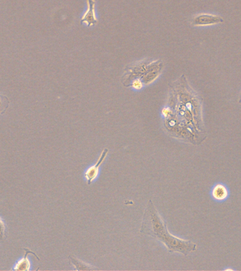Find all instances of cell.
Instances as JSON below:
<instances>
[{
  "label": "cell",
  "mask_w": 241,
  "mask_h": 271,
  "mask_svg": "<svg viewBox=\"0 0 241 271\" xmlns=\"http://www.w3.org/2000/svg\"><path fill=\"white\" fill-rule=\"evenodd\" d=\"M140 232L162 243L170 253L179 252L187 255L195 249L193 243L177 238L169 232L167 222L157 211L152 200L148 201Z\"/></svg>",
  "instance_id": "cell-1"
},
{
  "label": "cell",
  "mask_w": 241,
  "mask_h": 271,
  "mask_svg": "<svg viewBox=\"0 0 241 271\" xmlns=\"http://www.w3.org/2000/svg\"><path fill=\"white\" fill-rule=\"evenodd\" d=\"M107 154H108V149H104L102 151V153H101L100 157L97 160V163L94 164L93 166L90 167V168L86 170V173L84 174V176L86 178L88 184H90L91 183L93 182L94 180H97L100 167L102 166V163H103L104 160H105Z\"/></svg>",
  "instance_id": "cell-2"
},
{
  "label": "cell",
  "mask_w": 241,
  "mask_h": 271,
  "mask_svg": "<svg viewBox=\"0 0 241 271\" xmlns=\"http://www.w3.org/2000/svg\"><path fill=\"white\" fill-rule=\"evenodd\" d=\"M223 22L219 16L214 14H201L193 18L192 24L195 27H204V26L214 25Z\"/></svg>",
  "instance_id": "cell-3"
},
{
  "label": "cell",
  "mask_w": 241,
  "mask_h": 271,
  "mask_svg": "<svg viewBox=\"0 0 241 271\" xmlns=\"http://www.w3.org/2000/svg\"><path fill=\"white\" fill-rule=\"evenodd\" d=\"M87 10L81 18V22L84 23L89 27H92L97 24L95 12V0H87Z\"/></svg>",
  "instance_id": "cell-4"
},
{
  "label": "cell",
  "mask_w": 241,
  "mask_h": 271,
  "mask_svg": "<svg viewBox=\"0 0 241 271\" xmlns=\"http://www.w3.org/2000/svg\"><path fill=\"white\" fill-rule=\"evenodd\" d=\"M229 192L225 186L222 184H217L212 190V196L218 201H223L227 198Z\"/></svg>",
  "instance_id": "cell-5"
},
{
  "label": "cell",
  "mask_w": 241,
  "mask_h": 271,
  "mask_svg": "<svg viewBox=\"0 0 241 271\" xmlns=\"http://www.w3.org/2000/svg\"><path fill=\"white\" fill-rule=\"evenodd\" d=\"M68 259H69V264L74 265L76 270H97V268H93L91 266L88 265L87 264H85L84 262L79 260V259H76V258L74 257V256H68Z\"/></svg>",
  "instance_id": "cell-6"
},
{
  "label": "cell",
  "mask_w": 241,
  "mask_h": 271,
  "mask_svg": "<svg viewBox=\"0 0 241 271\" xmlns=\"http://www.w3.org/2000/svg\"><path fill=\"white\" fill-rule=\"evenodd\" d=\"M9 100L5 95L0 94V114H2L7 110Z\"/></svg>",
  "instance_id": "cell-7"
},
{
  "label": "cell",
  "mask_w": 241,
  "mask_h": 271,
  "mask_svg": "<svg viewBox=\"0 0 241 271\" xmlns=\"http://www.w3.org/2000/svg\"><path fill=\"white\" fill-rule=\"evenodd\" d=\"M29 260H27V257H25V259L24 260L21 261L19 263V264L17 265V267H16L15 270H28L29 267Z\"/></svg>",
  "instance_id": "cell-8"
},
{
  "label": "cell",
  "mask_w": 241,
  "mask_h": 271,
  "mask_svg": "<svg viewBox=\"0 0 241 271\" xmlns=\"http://www.w3.org/2000/svg\"><path fill=\"white\" fill-rule=\"evenodd\" d=\"M132 87L136 90H141L143 87V82L140 79H134L132 82Z\"/></svg>",
  "instance_id": "cell-9"
},
{
  "label": "cell",
  "mask_w": 241,
  "mask_h": 271,
  "mask_svg": "<svg viewBox=\"0 0 241 271\" xmlns=\"http://www.w3.org/2000/svg\"><path fill=\"white\" fill-rule=\"evenodd\" d=\"M3 233H4V227L2 223L0 221V240L2 238Z\"/></svg>",
  "instance_id": "cell-10"
}]
</instances>
